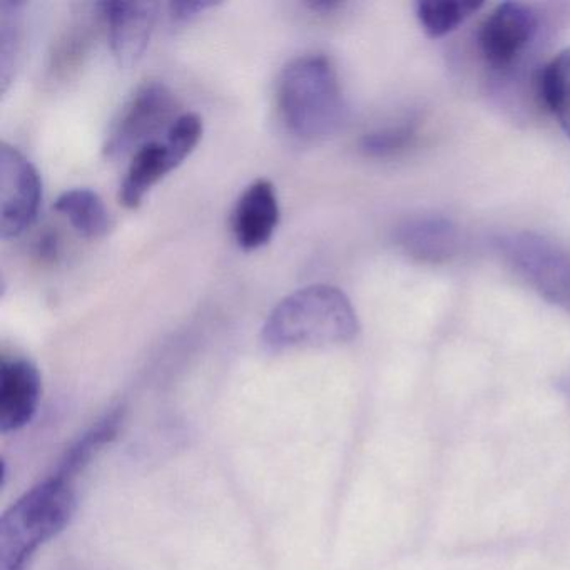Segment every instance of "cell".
I'll return each instance as SVG.
<instances>
[{
    "label": "cell",
    "mask_w": 570,
    "mask_h": 570,
    "mask_svg": "<svg viewBox=\"0 0 570 570\" xmlns=\"http://www.w3.org/2000/svg\"><path fill=\"white\" fill-rule=\"evenodd\" d=\"M360 322L348 296L332 285H312L286 296L266 318L262 342L269 352L345 345Z\"/></svg>",
    "instance_id": "obj_1"
},
{
    "label": "cell",
    "mask_w": 570,
    "mask_h": 570,
    "mask_svg": "<svg viewBox=\"0 0 570 570\" xmlns=\"http://www.w3.org/2000/svg\"><path fill=\"white\" fill-rule=\"evenodd\" d=\"M75 476L55 473L26 492L0 520V570H29L36 553L68 529L78 509Z\"/></svg>",
    "instance_id": "obj_2"
},
{
    "label": "cell",
    "mask_w": 570,
    "mask_h": 570,
    "mask_svg": "<svg viewBox=\"0 0 570 570\" xmlns=\"http://www.w3.org/2000/svg\"><path fill=\"white\" fill-rule=\"evenodd\" d=\"M278 108L286 128L302 139L335 135L346 118L342 85L325 56H303L283 69Z\"/></svg>",
    "instance_id": "obj_3"
},
{
    "label": "cell",
    "mask_w": 570,
    "mask_h": 570,
    "mask_svg": "<svg viewBox=\"0 0 570 570\" xmlns=\"http://www.w3.org/2000/svg\"><path fill=\"white\" fill-rule=\"evenodd\" d=\"M495 246L505 265L530 289L570 315V249L533 232L507 233Z\"/></svg>",
    "instance_id": "obj_4"
},
{
    "label": "cell",
    "mask_w": 570,
    "mask_h": 570,
    "mask_svg": "<svg viewBox=\"0 0 570 570\" xmlns=\"http://www.w3.org/2000/svg\"><path fill=\"white\" fill-rule=\"evenodd\" d=\"M540 36V16L532 6L503 2L480 26L476 45L483 62L497 75L512 72Z\"/></svg>",
    "instance_id": "obj_5"
},
{
    "label": "cell",
    "mask_w": 570,
    "mask_h": 570,
    "mask_svg": "<svg viewBox=\"0 0 570 570\" xmlns=\"http://www.w3.org/2000/svg\"><path fill=\"white\" fill-rule=\"evenodd\" d=\"M175 109V96L163 82L142 85L109 128L102 148L106 158H125L151 142L149 138L171 121Z\"/></svg>",
    "instance_id": "obj_6"
},
{
    "label": "cell",
    "mask_w": 570,
    "mask_h": 570,
    "mask_svg": "<svg viewBox=\"0 0 570 570\" xmlns=\"http://www.w3.org/2000/svg\"><path fill=\"white\" fill-rule=\"evenodd\" d=\"M42 183L38 169L12 146L0 145V235L18 238L38 219Z\"/></svg>",
    "instance_id": "obj_7"
},
{
    "label": "cell",
    "mask_w": 570,
    "mask_h": 570,
    "mask_svg": "<svg viewBox=\"0 0 570 570\" xmlns=\"http://www.w3.org/2000/svg\"><path fill=\"white\" fill-rule=\"evenodd\" d=\"M41 373L26 358L0 362V432L11 433L28 426L41 402Z\"/></svg>",
    "instance_id": "obj_8"
},
{
    "label": "cell",
    "mask_w": 570,
    "mask_h": 570,
    "mask_svg": "<svg viewBox=\"0 0 570 570\" xmlns=\"http://www.w3.org/2000/svg\"><path fill=\"white\" fill-rule=\"evenodd\" d=\"M109 26L112 55L122 68H131L145 55L155 29L156 6L151 2H102Z\"/></svg>",
    "instance_id": "obj_9"
},
{
    "label": "cell",
    "mask_w": 570,
    "mask_h": 570,
    "mask_svg": "<svg viewBox=\"0 0 570 570\" xmlns=\"http://www.w3.org/2000/svg\"><path fill=\"white\" fill-rule=\"evenodd\" d=\"M395 242L410 258L429 265L450 262L459 252V228L443 215H420L396 228Z\"/></svg>",
    "instance_id": "obj_10"
},
{
    "label": "cell",
    "mask_w": 570,
    "mask_h": 570,
    "mask_svg": "<svg viewBox=\"0 0 570 570\" xmlns=\"http://www.w3.org/2000/svg\"><path fill=\"white\" fill-rule=\"evenodd\" d=\"M279 222L278 198L266 179L252 183L233 212V233L243 249H258L275 235Z\"/></svg>",
    "instance_id": "obj_11"
},
{
    "label": "cell",
    "mask_w": 570,
    "mask_h": 570,
    "mask_svg": "<svg viewBox=\"0 0 570 570\" xmlns=\"http://www.w3.org/2000/svg\"><path fill=\"white\" fill-rule=\"evenodd\" d=\"M176 168L178 163L173 158L165 141H151L142 146L132 156L131 165L122 181L121 193H119L122 205L129 209L138 208L149 189Z\"/></svg>",
    "instance_id": "obj_12"
},
{
    "label": "cell",
    "mask_w": 570,
    "mask_h": 570,
    "mask_svg": "<svg viewBox=\"0 0 570 570\" xmlns=\"http://www.w3.org/2000/svg\"><path fill=\"white\" fill-rule=\"evenodd\" d=\"M537 95L570 139V48L562 49L540 69Z\"/></svg>",
    "instance_id": "obj_13"
},
{
    "label": "cell",
    "mask_w": 570,
    "mask_h": 570,
    "mask_svg": "<svg viewBox=\"0 0 570 570\" xmlns=\"http://www.w3.org/2000/svg\"><path fill=\"white\" fill-rule=\"evenodd\" d=\"M55 209L65 215L86 238H102L111 232L112 219L108 208L98 193L91 189H71L62 193L56 202Z\"/></svg>",
    "instance_id": "obj_14"
},
{
    "label": "cell",
    "mask_w": 570,
    "mask_h": 570,
    "mask_svg": "<svg viewBox=\"0 0 570 570\" xmlns=\"http://www.w3.org/2000/svg\"><path fill=\"white\" fill-rule=\"evenodd\" d=\"M482 8V2L466 0H420L415 4V16L426 38L442 39L465 24Z\"/></svg>",
    "instance_id": "obj_15"
},
{
    "label": "cell",
    "mask_w": 570,
    "mask_h": 570,
    "mask_svg": "<svg viewBox=\"0 0 570 570\" xmlns=\"http://www.w3.org/2000/svg\"><path fill=\"white\" fill-rule=\"evenodd\" d=\"M122 423V409L112 410L105 419L99 420L91 430L85 433L59 462L58 470L71 476H78L91 460L118 436Z\"/></svg>",
    "instance_id": "obj_16"
},
{
    "label": "cell",
    "mask_w": 570,
    "mask_h": 570,
    "mask_svg": "<svg viewBox=\"0 0 570 570\" xmlns=\"http://www.w3.org/2000/svg\"><path fill=\"white\" fill-rule=\"evenodd\" d=\"M415 136L416 129L412 122L392 126V128L380 129V131L363 136L360 139V149L370 158L389 159L406 151L412 146Z\"/></svg>",
    "instance_id": "obj_17"
},
{
    "label": "cell",
    "mask_w": 570,
    "mask_h": 570,
    "mask_svg": "<svg viewBox=\"0 0 570 570\" xmlns=\"http://www.w3.org/2000/svg\"><path fill=\"white\" fill-rule=\"evenodd\" d=\"M202 136L203 121L198 115L186 112L173 119L171 125L166 129L165 145L168 146L178 166L195 151L196 146L202 141Z\"/></svg>",
    "instance_id": "obj_18"
},
{
    "label": "cell",
    "mask_w": 570,
    "mask_h": 570,
    "mask_svg": "<svg viewBox=\"0 0 570 570\" xmlns=\"http://www.w3.org/2000/svg\"><path fill=\"white\" fill-rule=\"evenodd\" d=\"M213 2H175L171 4L173 18L178 21H186V19L195 18L199 12L205 9L213 8Z\"/></svg>",
    "instance_id": "obj_19"
},
{
    "label": "cell",
    "mask_w": 570,
    "mask_h": 570,
    "mask_svg": "<svg viewBox=\"0 0 570 570\" xmlns=\"http://www.w3.org/2000/svg\"><path fill=\"white\" fill-rule=\"evenodd\" d=\"M557 389L562 392V395L566 396L567 400H569L570 403V368L567 370L566 373H562L560 375V379L557 380Z\"/></svg>",
    "instance_id": "obj_20"
}]
</instances>
